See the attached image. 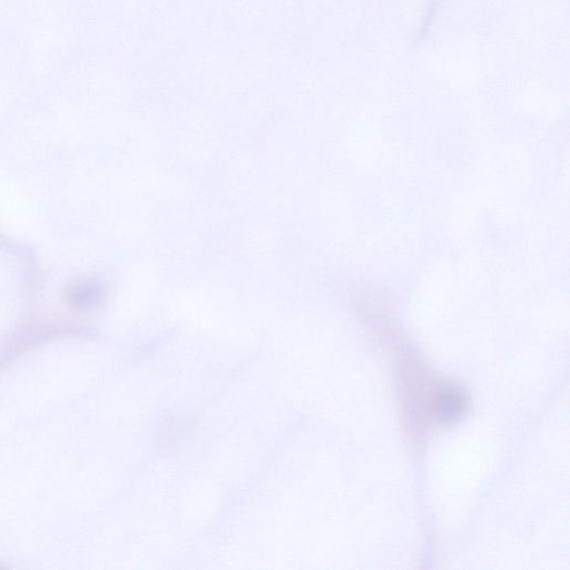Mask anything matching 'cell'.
Wrapping results in <instances>:
<instances>
[{
    "mask_svg": "<svg viewBox=\"0 0 570 570\" xmlns=\"http://www.w3.org/2000/svg\"><path fill=\"white\" fill-rule=\"evenodd\" d=\"M432 402L436 417L448 424L463 418L469 405L466 393L456 387L440 389Z\"/></svg>",
    "mask_w": 570,
    "mask_h": 570,
    "instance_id": "1",
    "label": "cell"
}]
</instances>
